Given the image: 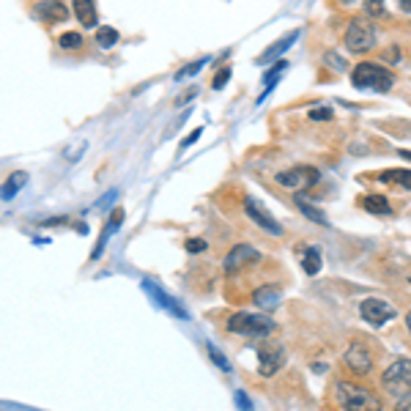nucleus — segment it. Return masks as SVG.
<instances>
[{"label":"nucleus","mask_w":411,"mask_h":411,"mask_svg":"<svg viewBox=\"0 0 411 411\" xmlns=\"http://www.w3.org/2000/svg\"><path fill=\"white\" fill-rule=\"evenodd\" d=\"M255 261H261V253L253 247V244H236L228 255H225V272L228 274H236L241 272L244 266H250V264H255Z\"/></svg>","instance_id":"8"},{"label":"nucleus","mask_w":411,"mask_h":411,"mask_svg":"<svg viewBox=\"0 0 411 411\" xmlns=\"http://www.w3.org/2000/svg\"><path fill=\"white\" fill-rule=\"evenodd\" d=\"M401 156H403V159H409V162H411V151H409V148H401Z\"/></svg>","instance_id":"40"},{"label":"nucleus","mask_w":411,"mask_h":411,"mask_svg":"<svg viewBox=\"0 0 411 411\" xmlns=\"http://www.w3.org/2000/svg\"><path fill=\"white\" fill-rule=\"evenodd\" d=\"M282 362H285V354L280 351V348H269V345H264L261 351H258V373L261 376H274L280 367H282Z\"/></svg>","instance_id":"13"},{"label":"nucleus","mask_w":411,"mask_h":411,"mask_svg":"<svg viewBox=\"0 0 411 411\" xmlns=\"http://www.w3.org/2000/svg\"><path fill=\"white\" fill-rule=\"evenodd\" d=\"M293 206L307 217V219H313V222H318V225H329V219H327V214L321 211V208H316V206L310 203V201H304L302 195H296L293 198Z\"/></svg>","instance_id":"20"},{"label":"nucleus","mask_w":411,"mask_h":411,"mask_svg":"<svg viewBox=\"0 0 411 411\" xmlns=\"http://www.w3.org/2000/svg\"><path fill=\"white\" fill-rule=\"evenodd\" d=\"M362 208L367 214H378V217L392 214V206H390V201L384 195H367V198H362Z\"/></svg>","instance_id":"22"},{"label":"nucleus","mask_w":411,"mask_h":411,"mask_svg":"<svg viewBox=\"0 0 411 411\" xmlns=\"http://www.w3.org/2000/svg\"><path fill=\"white\" fill-rule=\"evenodd\" d=\"M342 362L356 376H367L373 370V354H370V348L365 342H351L348 351H345V356H342Z\"/></svg>","instance_id":"6"},{"label":"nucleus","mask_w":411,"mask_h":411,"mask_svg":"<svg viewBox=\"0 0 411 411\" xmlns=\"http://www.w3.org/2000/svg\"><path fill=\"white\" fill-rule=\"evenodd\" d=\"M296 39H299V30H291L285 39H280V42H274L272 47H266V50H264V55H258V64H261V66H266L269 61H277V58H280V53H285V50H288Z\"/></svg>","instance_id":"15"},{"label":"nucleus","mask_w":411,"mask_h":411,"mask_svg":"<svg viewBox=\"0 0 411 411\" xmlns=\"http://www.w3.org/2000/svg\"><path fill=\"white\" fill-rule=\"evenodd\" d=\"M401 8H403L406 14H411V0H401Z\"/></svg>","instance_id":"39"},{"label":"nucleus","mask_w":411,"mask_h":411,"mask_svg":"<svg viewBox=\"0 0 411 411\" xmlns=\"http://www.w3.org/2000/svg\"><path fill=\"white\" fill-rule=\"evenodd\" d=\"M121 222H124V211H121V208H116V211L110 214V219H107V230H104V233L99 236V241H96V247H93V253H91V258H93V261H96V258L102 255V250H104V244H107L110 233H116Z\"/></svg>","instance_id":"16"},{"label":"nucleus","mask_w":411,"mask_h":411,"mask_svg":"<svg viewBox=\"0 0 411 411\" xmlns=\"http://www.w3.org/2000/svg\"><path fill=\"white\" fill-rule=\"evenodd\" d=\"M398 411H411V398H409V401H401V406H398Z\"/></svg>","instance_id":"38"},{"label":"nucleus","mask_w":411,"mask_h":411,"mask_svg":"<svg viewBox=\"0 0 411 411\" xmlns=\"http://www.w3.org/2000/svg\"><path fill=\"white\" fill-rule=\"evenodd\" d=\"M324 61H327L329 66H335L338 71H345V68H348V64H345L342 58H338V53H332V50H329V53L324 55Z\"/></svg>","instance_id":"32"},{"label":"nucleus","mask_w":411,"mask_h":411,"mask_svg":"<svg viewBox=\"0 0 411 411\" xmlns=\"http://www.w3.org/2000/svg\"><path fill=\"white\" fill-rule=\"evenodd\" d=\"M381 381H384V387H390V390L411 387V359H395V362L384 370Z\"/></svg>","instance_id":"10"},{"label":"nucleus","mask_w":411,"mask_h":411,"mask_svg":"<svg viewBox=\"0 0 411 411\" xmlns=\"http://www.w3.org/2000/svg\"><path fill=\"white\" fill-rule=\"evenodd\" d=\"M253 299H255L258 307L272 310V307H277V302H280V288H277V285H264V288H258V291L253 293Z\"/></svg>","instance_id":"18"},{"label":"nucleus","mask_w":411,"mask_h":411,"mask_svg":"<svg viewBox=\"0 0 411 411\" xmlns=\"http://www.w3.org/2000/svg\"><path fill=\"white\" fill-rule=\"evenodd\" d=\"M340 3H345V6H348V3H354V0H340Z\"/></svg>","instance_id":"42"},{"label":"nucleus","mask_w":411,"mask_h":411,"mask_svg":"<svg viewBox=\"0 0 411 411\" xmlns=\"http://www.w3.org/2000/svg\"><path fill=\"white\" fill-rule=\"evenodd\" d=\"M318 181H321V173H318V167H310V165H296V167L277 173V184L285 190H310Z\"/></svg>","instance_id":"4"},{"label":"nucleus","mask_w":411,"mask_h":411,"mask_svg":"<svg viewBox=\"0 0 411 411\" xmlns=\"http://www.w3.org/2000/svg\"><path fill=\"white\" fill-rule=\"evenodd\" d=\"M378 179H381V181H390V184H398V187H403V190H411V170H406V167L384 170Z\"/></svg>","instance_id":"23"},{"label":"nucleus","mask_w":411,"mask_h":411,"mask_svg":"<svg viewBox=\"0 0 411 411\" xmlns=\"http://www.w3.org/2000/svg\"><path fill=\"white\" fill-rule=\"evenodd\" d=\"M228 329L244 338H266L269 332H274V321L258 313H233L228 318Z\"/></svg>","instance_id":"3"},{"label":"nucleus","mask_w":411,"mask_h":411,"mask_svg":"<svg viewBox=\"0 0 411 411\" xmlns=\"http://www.w3.org/2000/svg\"><path fill=\"white\" fill-rule=\"evenodd\" d=\"M230 74H233V71H230V68H228V66H225V68H219V71H217V77L211 80V88H214V91H222V88L228 85V80H230Z\"/></svg>","instance_id":"26"},{"label":"nucleus","mask_w":411,"mask_h":411,"mask_svg":"<svg viewBox=\"0 0 411 411\" xmlns=\"http://www.w3.org/2000/svg\"><path fill=\"white\" fill-rule=\"evenodd\" d=\"M236 403H239V409L241 411H253V403H250L247 392H236Z\"/></svg>","instance_id":"35"},{"label":"nucleus","mask_w":411,"mask_h":411,"mask_svg":"<svg viewBox=\"0 0 411 411\" xmlns=\"http://www.w3.org/2000/svg\"><path fill=\"white\" fill-rule=\"evenodd\" d=\"M244 211H247V217H250L258 228H264L269 236H282V225H280L272 214L264 208V203H258L255 198H244Z\"/></svg>","instance_id":"7"},{"label":"nucleus","mask_w":411,"mask_h":411,"mask_svg":"<svg viewBox=\"0 0 411 411\" xmlns=\"http://www.w3.org/2000/svg\"><path fill=\"white\" fill-rule=\"evenodd\" d=\"M299 258H302V266H304V272L310 274V277H316V274L321 272V253L316 247L299 250Z\"/></svg>","instance_id":"21"},{"label":"nucleus","mask_w":411,"mask_h":411,"mask_svg":"<svg viewBox=\"0 0 411 411\" xmlns=\"http://www.w3.org/2000/svg\"><path fill=\"white\" fill-rule=\"evenodd\" d=\"M96 44H99V47H104V50L116 47V44H118V30H116V28H110V25L99 28V30H96Z\"/></svg>","instance_id":"24"},{"label":"nucleus","mask_w":411,"mask_h":411,"mask_svg":"<svg viewBox=\"0 0 411 411\" xmlns=\"http://www.w3.org/2000/svg\"><path fill=\"white\" fill-rule=\"evenodd\" d=\"M25 184H28V173H25V170L11 173V176L6 179V184L0 187V198H3V201H11V198H14V195L25 187Z\"/></svg>","instance_id":"17"},{"label":"nucleus","mask_w":411,"mask_h":411,"mask_svg":"<svg viewBox=\"0 0 411 411\" xmlns=\"http://www.w3.org/2000/svg\"><path fill=\"white\" fill-rule=\"evenodd\" d=\"M208 356H211V362H214L219 370H225V373L230 370V362H228V359H225V356H222L217 348H214V345H208Z\"/></svg>","instance_id":"28"},{"label":"nucleus","mask_w":411,"mask_h":411,"mask_svg":"<svg viewBox=\"0 0 411 411\" xmlns=\"http://www.w3.org/2000/svg\"><path fill=\"white\" fill-rule=\"evenodd\" d=\"M195 96H198V88L192 85V88H187V91H184V93H181V96L176 99V104H179V107H184V104H190V102H192Z\"/></svg>","instance_id":"33"},{"label":"nucleus","mask_w":411,"mask_h":411,"mask_svg":"<svg viewBox=\"0 0 411 411\" xmlns=\"http://www.w3.org/2000/svg\"><path fill=\"white\" fill-rule=\"evenodd\" d=\"M206 247H208V244H206V239H190V241H187V253H192V255L203 253Z\"/></svg>","instance_id":"34"},{"label":"nucleus","mask_w":411,"mask_h":411,"mask_svg":"<svg viewBox=\"0 0 411 411\" xmlns=\"http://www.w3.org/2000/svg\"><path fill=\"white\" fill-rule=\"evenodd\" d=\"M406 327H409V332H411V310L406 313Z\"/></svg>","instance_id":"41"},{"label":"nucleus","mask_w":411,"mask_h":411,"mask_svg":"<svg viewBox=\"0 0 411 411\" xmlns=\"http://www.w3.org/2000/svg\"><path fill=\"white\" fill-rule=\"evenodd\" d=\"M332 107H313L310 110V121H332Z\"/></svg>","instance_id":"29"},{"label":"nucleus","mask_w":411,"mask_h":411,"mask_svg":"<svg viewBox=\"0 0 411 411\" xmlns=\"http://www.w3.org/2000/svg\"><path fill=\"white\" fill-rule=\"evenodd\" d=\"M71 6H74V17L80 19L82 28H96L99 14H96L93 0H71Z\"/></svg>","instance_id":"14"},{"label":"nucleus","mask_w":411,"mask_h":411,"mask_svg":"<svg viewBox=\"0 0 411 411\" xmlns=\"http://www.w3.org/2000/svg\"><path fill=\"white\" fill-rule=\"evenodd\" d=\"M384 61H390V64H398V61H401V47H392V50H387V53H384Z\"/></svg>","instance_id":"36"},{"label":"nucleus","mask_w":411,"mask_h":411,"mask_svg":"<svg viewBox=\"0 0 411 411\" xmlns=\"http://www.w3.org/2000/svg\"><path fill=\"white\" fill-rule=\"evenodd\" d=\"M351 82L356 91H376V93H387L392 85H395V74L381 64H373V61H362L356 64L351 71Z\"/></svg>","instance_id":"1"},{"label":"nucleus","mask_w":411,"mask_h":411,"mask_svg":"<svg viewBox=\"0 0 411 411\" xmlns=\"http://www.w3.org/2000/svg\"><path fill=\"white\" fill-rule=\"evenodd\" d=\"M206 66V61H195V64H190V66H184L179 74H176V80H187V77H192V74H198L201 68Z\"/></svg>","instance_id":"30"},{"label":"nucleus","mask_w":411,"mask_h":411,"mask_svg":"<svg viewBox=\"0 0 411 411\" xmlns=\"http://www.w3.org/2000/svg\"><path fill=\"white\" fill-rule=\"evenodd\" d=\"M36 17L47 25H55V22H64L68 17V8L64 6V0H39L36 3Z\"/></svg>","instance_id":"11"},{"label":"nucleus","mask_w":411,"mask_h":411,"mask_svg":"<svg viewBox=\"0 0 411 411\" xmlns=\"http://www.w3.org/2000/svg\"><path fill=\"white\" fill-rule=\"evenodd\" d=\"M61 47H64V50L82 47V33H64V36H61Z\"/></svg>","instance_id":"27"},{"label":"nucleus","mask_w":411,"mask_h":411,"mask_svg":"<svg viewBox=\"0 0 411 411\" xmlns=\"http://www.w3.org/2000/svg\"><path fill=\"white\" fill-rule=\"evenodd\" d=\"M378 42V28L367 17H354L345 28V50L348 53H370Z\"/></svg>","instance_id":"2"},{"label":"nucleus","mask_w":411,"mask_h":411,"mask_svg":"<svg viewBox=\"0 0 411 411\" xmlns=\"http://www.w3.org/2000/svg\"><path fill=\"white\" fill-rule=\"evenodd\" d=\"M285 68H288V64H285V61H277V64H274V66L269 68L266 74H264V93L258 96V102H255V104H261V102H264V99L272 93V88L277 85V80L282 77V71H285Z\"/></svg>","instance_id":"19"},{"label":"nucleus","mask_w":411,"mask_h":411,"mask_svg":"<svg viewBox=\"0 0 411 411\" xmlns=\"http://www.w3.org/2000/svg\"><path fill=\"white\" fill-rule=\"evenodd\" d=\"M342 409L345 411H381L384 403L376 392L370 390H348L345 401H342Z\"/></svg>","instance_id":"9"},{"label":"nucleus","mask_w":411,"mask_h":411,"mask_svg":"<svg viewBox=\"0 0 411 411\" xmlns=\"http://www.w3.org/2000/svg\"><path fill=\"white\" fill-rule=\"evenodd\" d=\"M359 316H362L367 324H373V327H384L387 321H392V318L398 316V310H395L390 302H381V299H365V302L359 304Z\"/></svg>","instance_id":"5"},{"label":"nucleus","mask_w":411,"mask_h":411,"mask_svg":"<svg viewBox=\"0 0 411 411\" xmlns=\"http://www.w3.org/2000/svg\"><path fill=\"white\" fill-rule=\"evenodd\" d=\"M85 148H88V143H85V140H77L71 148H66V154H64V156H66L68 162H74V159H77V156H80Z\"/></svg>","instance_id":"31"},{"label":"nucleus","mask_w":411,"mask_h":411,"mask_svg":"<svg viewBox=\"0 0 411 411\" xmlns=\"http://www.w3.org/2000/svg\"><path fill=\"white\" fill-rule=\"evenodd\" d=\"M143 288H145V293H148V296H151V299H154L159 307H165V310H167V313H173L176 318H190V316H187V310H184V307H181L176 299H170V296H167L162 288H156L154 282H148V280H145V282H143Z\"/></svg>","instance_id":"12"},{"label":"nucleus","mask_w":411,"mask_h":411,"mask_svg":"<svg viewBox=\"0 0 411 411\" xmlns=\"http://www.w3.org/2000/svg\"><path fill=\"white\" fill-rule=\"evenodd\" d=\"M203 135V129H195V132H192V135H187L184 137V140H181V151H184V148H190V145H192V143H195V140H198V137Z\"/></svg>","instance_id":"37"},{"label":"nucleus","mask_w":411,"mask_h":411,"mask_svg":"<svg viewBox=\"0 0 411 411\" xmlns=\"http://www.w3.org/2000/svg\"><path fill=\"white\" fill-rule=\"evenodd\" d=\"M365 17L370 19L384 17V0H365Z\"/></svg>","instance_id":"25"}]
</instances>
